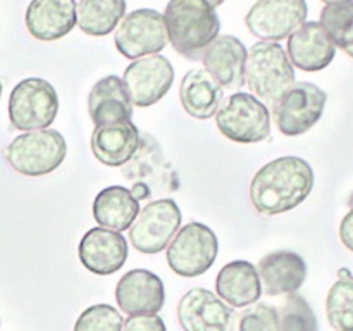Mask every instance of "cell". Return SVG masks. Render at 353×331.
Returning <instances> with one entry per match:
<instances>
[{
  "mask_svg": "<svg viewBox=\"0 0 353 331\" xmlns=\"http://www.w3.org/2000/svg\"><path fill=\"white\" fill-rule=\"evenodd\" d=\"M314 169L296 155L262 166L250 181V200L259 214L278 216L305 202L314 188Z\"/></svg>",
  "mask_w": 353,
  "mask_h": 331,
  "instance_id": "obj_1",
  "label": "cell"
},
{
  "mask_svg": "<svg viewBox=\"0 0 353 331\" xmlns=\"http://www.w3.org/2000/svg\"><path fill=\"white\" fill-rule=\"evenodd\" d=\"M164 21L172 48L190 61H200L219 37V16L207 0H169Z\"/></svg>",
  "mask_w": 353,
  "mask_h": 331,
  "instance_id": "obj_2",
  "label": "cell"
},
{
  "mask_svg": "<svg viewBox=\"0 0 353 331\" xmlns=\"http://www.w3.org/2000/svg\"><path fill=\"white\" fill-rule=\"evenodd\" d=\"M245 79L252 95L274 107L295 83V69L278 41H257L248 50Z\"/></svg>",
  "mask_w": 353,
  "mask_h": 331,
  "instance_id": "obj_3",
  "label": "cell"
},
{
  "mask_svg": "<svg viewBox=\"0 0 353 331\" xmlns=\"http://www.w3.org/2000/svg\"><path fill=\"white\" fill-rule=\"evenodd\" d=\"M3 155L16 172L38 178L50 174L64 162L68 143L57 130L26 131L7 145Z\"/></svg>",
  "mask_w": 353,
  "mask_h": 331,
  "instance_id": "obj_4",
  "label": "cell"
},
{
  "mask_svg": "<svg viewBox=\"0 0 353 331\" xmlns=\"http://www.w3.org/2000/svg\"><path fill=\"white\" fill-rule=\"evenodd\" d=\"M217 130L236 143H259L271 137V112L252 93L236 92L221 102Z\"/></svg>",
  "mask_w": 353,
  "mask_h": 331,
  "instance_id": "obj_5",
  "label": "cell"
},
{
  "mask_svg": "<svg viewBox=\"0 0 353 331\" xmlns=\"http://www.w3.org/2000/svg\"><path fill=\"white\" fill-rule=\"evenodd\" d=\"M59 112V97L52 83L26 78L17 83L9 97V121L19 131L47 130Z\"/></svg>",
  "mask_w": 353,
  "mask_h": 331,
  "instance_id": "obj_6",
  "label": "cell"
},
{
  "mask_svg": "<svg viewBox=\"0 0 353 331\" xmlns=\"http://www.w3.org/2000/svg\"><path fill=\"white\" fill-rule=\"evenodd\" d=\"M219 254L216 233L193 221L183 226L168 245V264L178 276L196 278L209 271Z\"/></svg>",
  "mask_w": 353,
  "mask_h": 331,
  "instance_id": "obj_7",
  "label": "cell"
},
{
  "mask_svg": "<svg viewBox=\"0 0 353 331\" xmlns=\"http://www.w3.org/2000/svg\"><path fill=\"white\" fill-rule=\"evenodd\" d=\"M114 43L119 54L131 61L159 54L169 43L164 16L154 9H137L126 14L117 24Z\"/></svg>",
  "mask_w": 353,
  "mask_h": 331,
  "instance_id": "obj_8",
  "label": "cell"
},
{
  "mask_svg": "<svg viewBox=\"0 0 353 331\" xmlns=\"http://www.w3.org/2000/svg\"><path fill=\"white\" fill-rule=\"evenodd\" d=\"M326 102L327 93L314 83H293L274 106L276 126L285 137H300L319 123Z\"/></svg>",
  "mask_w": 353,
  "mask_h": 331,
  "instance_id": "obj_9",
  "label": "cell"
},
{
  "mask_svg": "<svg viewBox=\"0 0 353 331\" xmlns=\"http://www.w3.org/2000/svg\"><path fill=\"white\" fill-rule=\"evenodd\" d=\"M181 226V210L172 199H161L140 209L130 228L131 245L141 254H159Z\"/></svg>",
  "mask_w": 353,
  "mask_h": 331,
  "instance_id": "obj_10",
  "label": "cell"
},
{
  "mask_svg": "<svg viewBox=\"0 0 353 331\" xmlns=\"http://www.w3.org/2000/svg\"><path fill=\"white\" fill-rule=\"evenodd\" d=\"M183 331H238V316L231 305L205 288H192L178 303Z\"/></svg>",
  "mask_w": 353,
  "mask_h": 331,
  "instance_id": "obj_11",
  "label": "cell"
},
{
  "mask_svg": "<svg viewBox=\"0 0 353 331\" xmlns=\"http://www.w3.org/2000/svg\"><path fill=\"white\" fill-rule=\"evenodd\" d=\"M307 14L305 0H259L245 16V24L261 40L279 41L299 30Z\"/></svg>",
  "mask_w": 353,
  "mask_h": 331,
  "instance_id": "obj_12",
  "label": "cell"
},
{
  "mask_svg": "<svg viewBox=\"0 0 353 331\" xmlns=\"http://www.w3.org/2000/svg\"><path fill=\"white\" fill-rule=\"evenodd\" d=\"M123 83L131 103L150 107L168 95L174 83V68L164 55H148L137 59L124 69Z\"/></svg>",
  "mask_w": 353,
  "mask_h": 331,
  "instance_id": "obj_13",
  "label": "cell"
},
{
  "mask_svg": "<svg viewBox=\"0 0 353 331\" xmlns=\"http://www.w3.org/2000/svg\"><path fill=\"white\" fill-rule=\"evenodd\" d=\"M81 264L90 272L109 276L119 271L128 259V241L119 231L92 228L83 234L78 247Z\"/></svg>",
  "mask_w": 353,
  "mask_h": 331,
  "instance_id": "obj_14",
  "label": "cell"
},
{
  "mask_svg": "<svg viewBox=\"0 0 353 331\" xmlns=\"http://www.w3.org/2000/svg\"><path fill=\"white\" fill-rule=\"evenodd\" d=\"M116 300L128 316L157 314L165 302L164 281L148 269H131L117 281Z\"/></svg>",
  "mask_w": 353,
  "mask_h": 331,
  "instance_id": "obj_15",
  "label": "cell"
},
{
  "mask_svg": "<svg viewBox=\"0 0 353 331\" xmlns=\"http://www.w3.org/2000/svg\"><path fill=\"white\" fill-rule=\"evenodd\" d=\"M247 55L248 50L240 38L231 37V34H219L205 48L202 54V62L205 71L223 88L240 90L245 85Z\"/></svg>",
  "mask_w": 353,
  "mask_h": 331,
  "instance_id": "obj_16",
  "label": "cell"
},
{
  "mask_svg": "<svg viewBox=\"0 0 353 331\" xmlns=\"http://www.w3.org/2000/svg\"><path fill=\"white\" fill-rule=\"evenodd\" d=\"M76 0H31L24 21L31 37L40 41H55L76 26Z\"/></svg>",
  "mask_w": 353,
  "mask_h": 331,
  "instance_id": "obj_17",
  "label": "cell"
},
{
  "mask_svg": "<svg viewBox=\"0 0 353 331\" xmlns=\"http://www.w3.org/2000/svg\"><path fill=\"white\" fill-rule=\"evenodd\" d=\"M336 55V45L319 23H303L288 38V59L307 72L326 69Z\"/></svg>",
  "mask_w": 353,
  "mask_h": 331,
  "instance_id": "obj_18",
  "label": "cell"
},
{
  "mask_svg": "<svg viewBox=\"0 0 353 331\" xmlns=\"http://www.w3.org/2000/svg\"><path fill=\"white\" fill-rule=\"evenodd\" d=\"M262 293L269 297L292 295L302 288L307 279V264L293 250H274L259 262Z\"/></svg>",
  "mask_w": 353,
  "mask_h": 331,
  "instance_id": "obj_19",
  "label": "cell"
},
{
  "mask_svg": "<svg viewBox=\"0 0 353 331\" xmlns=\"http://www.w3.org/2000/svg\"><path fill=\"white\" fill-rule=\"evenodd\" d=\"M140 148V131L133 121L95 126L92 133V152L97 161L109 168H123Z\"/></svg>",
  "mask_w": 353,
  "mask_h": 331,
  "instance_id": "obj_20",
  "label": "cell"
},
{
  "mask_svg": "<svg viewBox=\"0 0 353 331\" xmlns=\"http://www.w3.org/2000/svg\"><path fill=\"white\" fill-rule=\"evenodd\" d=\"M88 114L95 126L131 121L133 103L119 76H105L90 90Z\"/></svg>",
  "mask_w": 353,
  "mask_h": 331,
  "instance_id": "obj_21",
  "label": "cell"
},
{
  "mask_svg": "<svg viewBox=\"0 0 353 331\" xmlns=\"http://www.w3.org/2000/svg\"><path fill=\"white\" fill-rule=\"evenodd\" d=\"M216 292L231 307H248L262 297L259 271L252 262L233 261L224 265L216 278Z\"/></svg>",
  "mask_w": 353,
  "mask_h": 331,
  "instance_id": "obj_22",
  "label": "cell"
},
{
  "mask_svg": "<svg viewBox=\"0 0 353 331\" xmlns=\"http://www.w3.org/2000/svg\"><path fill=\"white\" fill-rule=\"evenodd\" d=\"M223 99L224 88L205 69L186 72L179 86L183 109L195 119H210L216 116Z\"/></svg>",
  "mask_w": 353,
  "mask_h": 331,
  "instance_id": "obj_23",
  "label": "cell"
},
{
  "mask_svg": "<svg viewBox=\"0 0 353 331\" xmlns=\"http://www.w3.org/2000/svg\"><path fill=\"white\" fill-rule=\"evenodd\" d=\"M92 210L100 226L121 233L130 230L134 223L140 212V202L134 199L131 190L114 185L97 193Z\"/></svg>",
  "mask_w": 353,
  "mask_h": 331,
  "instance_id": "obj_24",
  "label": "cell"
},
{
  "mask_svg": "<svg viewBox=\"0 0 353 331\" xmlns=\"http://www.w3.org/2000/svg\"><path fill=\"white\" fill-rule=\"evenodd\" d=\"M76 16L83 33L105 37L126 16V0H81Z\"/></svg>",
  "mask_w": 353,
  "mask_h": 331,
  "instance_id": "obj_25",
  "label": "cell"
},
{
  "mask_svg": "<svg viewBox=\"0 0 353 331\" xmlns=\"http://www.w3.org/2000/svg\"><path fill=\"white\" fill-rule=\"evenodd\" d=\"M327 323L336 331H353V274L350 269L338 271V281L326 297Z\"/></svg>",
  "mask_w": 353,
  "mask_h": 331,
  "instance_id": "obj_26",
  "label": "cell"
},
{
  "mask_svg": "<svg viewBox=\"0 0 353 331\" xmlns=\"http://www.w3.org/2000/svg\"><path fill=\"white\" fill-rule=\"evenodd\" d=\"M321 26L340 48L353 45V0L326 3L321 10Z\"/></svg>",
  "mask_w": 353,
  "mask_h": 331,
  "instance_id": "obj_27",
  "label": "cell"
},
{
  "mask_svg": "<svg viewBox=\"0 0 353 331\" xmlns=\"http://www.w3.org/2000/svg\"><path fill=\"white\" fill-rule=\"evenodd\" d=\"M281 331H319V323L310 303L299 293H292L278 309Z\"/></svg>",
  "mask_w": 353,
  "mask_h": 331,
  "instance_id": "obj_28",
  "label": "cell"
},
{
  "mask_svg": "<svg viewBox=\"0 0 353 331\" xmlns=\"http://www.w3.org/2000/svg\"><path fill=\"white\" fill-rule=\"evenodd\" d=\"M72 331H123V317L109 303H97L83 310Z\"/></svg>",
  "mask_w": 353,
  "mask_h": 331,
  "instance_id": "obj_29",
  "label": "cell"
},
{
  "mask_svg": "<svg viewBox=\"0 0 353 331\" xmlns=\"http://www.w3.org/2000/svg\"><path fill=\"white\" fill-rule=\"evenodd\" d=\"M238 331H281L278 309L269 303H254L240 316Z\"/></svg>",
  "mask_w": 353,
  "mask_h": 331,
  "instance_id": "obj_30",
  "label": "cell"
},
{
  "mask_svg": "<svg viewBox=\"0 0 353 331\" xmlns=\"http://www.w3.org/2000/svg\"><path fill=\"white\" fill-rule=\"evenodd\" d=\"M123 331H168V328L157 314H137L124 321Z\"/></svg>",
  "mask_w": 353,
  "mask_h": 331,
  "instance_id": "obj_31",
  "label": "cell"
},
{
  "mask_svg": "<svg viewBox=\"0 0 353 331\" xmlns=\"http://www.w3.org/2000/svg\"><path fill=\"white\" fill-rule=\"evenodd\" d=\"M340 238L345 247L353 252V192L348 199V212L340 223Z\"/></svg>",
  "mask_w": 353,
  "mask_h": 331,
  "instance_id": "obj_32",
  "label": "cell"
},
{
  "mask_svg": "<svg viewBox=\"0 0 353 331\" xmlns=\"http://www.w3.org/2000/svg\"><path fill=\"white\" fill-rule=\"evenodd\" d=\"M207 2H209L212 7H217V6H221V3H223L224 0H207Z\"/></svg>",
  "mask_w": 353,
  "mask_h": 331,
  "instance_id": "obj_33",
  "label": "cell"
},
{
  "mask_svg": "<svg viewBox=\"0 0 353 331\" xmlns=\"http://www.w3.org/2000/svg\"><path fill=\"white\" fill-rule=\"evenodd\" d=\"M345 52H347V54H348V55H350V57L353 59V45H352V47L345 48Z\"/></svg>",
  "mask_w": 353,
  "mask_h": 331,
  "instance_id": "obj_34",
  "label": "cell"
},
{
  "mask_svg": "<svg viewBox=\"0 0 353 331\" xmlns=\"http://www.w3.org/2000/svg\"><path fill=\"white\" fill-rule=\"evenodd\" d=\"M324 3H334V2H345V0H323Z\"/></svg>",
  "mask_w": 353,
  "mask_h": 331,
  "instance_id": "obj_35",
  "label": "cell"
},
{
  "mask_svg": "<svg viewBox=\"0 0 353 331\" xmlns=\"http://www.w3.org/2000/svg\"><path fill=\"white\" fill-rule=\"evenodd\" d=\"M2 88H3V86H2V81H0V97H2Z\"/></svg>",
  "mask_w": 353,
  "mask_h": 331,
  "instance_id": "obj_36",
  "label": "cell"
}]
</instances>
